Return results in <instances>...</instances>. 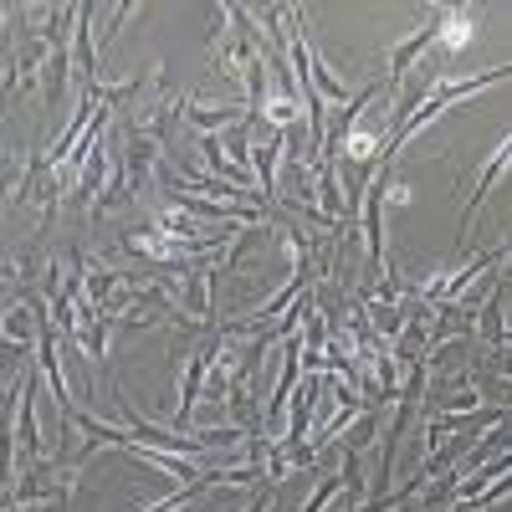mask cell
<instances>
[{"label": "cell", "mask_w": 512, "mask_h": 512, "mask_svg": "<svg viewBox=\"0 0 512 512\" xmlns=\"http://www.w3.org/2000/svg\"><path fill=\"white\" fill-rule=\"evenodd\" d=\"M436 36H441V21H436V16H425L415 36H405L400 47H390V57H384V62H390V88H395V82H400L425 52H431V41H436Z\"/></svg>", "instance_id": "2"}, {"label": "cell", "mask_w": 512, "mask_h": 512, "mask_svg": "<svg viewBox=\"0 0 512 512\" xmlns=\"http://www.w3.org/2000/svg\"><path fill=\"white\" fill-rule=\"evenodd\" d=\"M134 11H139V6H134V0H123V6L113 11V21H108V31H103V52L113 47V36L123 31V21H128V16H134Z\"/></svg>", "instance_id": "4"}, {"label": "cell", "mask_w": 512, "mask_h": 512, "mask_svg": "<svg viewBox=\"0 0 512 512\" xmlns=\"http://www.w3.org/2000/svg\"><path fill=\"white\" fill-rule=\"evenodd\" d=\"M512 164V134L497 144V154L482 164V175H477V185H472V200H466L461 205V226H456V246H466V231H472V216H477V210H482V200H487V190L502 180V169Z\"/></svg>", "instance_id": "1"}, {"label": "cell", "mask_w": 512, "mask_h": 512, "mask_svg": "<svg viewBox=\"0 0 512 512\" xmlns=\"http://www.w3.org/2000/svg\"><path fill=\"white\" fill-rule=\"evenodd\" d=\"M379 415H384V405H369V410L359 415V431H354V436L344 441L349 451H364V446H369V441L379 436Z\"/></svg>", "instance_id": "3"}]
</instances>
